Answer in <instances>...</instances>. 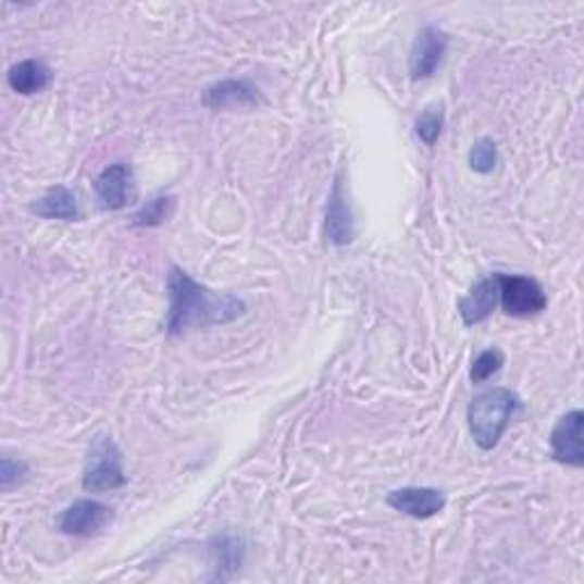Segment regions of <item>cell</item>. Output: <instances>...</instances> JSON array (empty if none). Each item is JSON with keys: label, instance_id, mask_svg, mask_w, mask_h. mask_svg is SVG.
<instances>
[{"label": "cell", "instance_id": "16", "mask_svg": "<svg viewBox=\"0 0 584 584\" xmlns=\"http://www.w3.org/2000/svg\"><path fill=\"white\" fill-rule=\"evenodd\" d=\"M176 208V199L170 195H158L151 201H147V206L142 210H137L133 215L131 224L133 226H142V228H156L160 224H165Z\"/></svg>", "mask_w": 584, "mask_h": 584}, {"label": "cell", "instance_id": "3", "mask_svg": "<svg viewBox=\"0 0 584 584\" xmlns=\"http://www.w3.org/2000/svg\"><path fill=\"white\" fill-rule=\"evenodd\" d=\"M126 484L122 450L110 436H97L87 450L83 488L87 494H105Z\"/></svg>", "mask_w": 584, "mask_h": 584}, {"label": "cell", "instance_id": "15", "mask_svg": "<svg viewBox=\"0 0 584 584\" xmlns=\"http://www.w3.org/2000/svg\"><path fill=\"white\" fill-rule=\"evenodd\" d=\"M210 557H213L215 577L224 580L240 569L243 557H245V544L240 536H233V534L215 536V539L210 542Z\"/></svg>", "mask_w": 584, "mask_h": 584}, {"label": "cell", "instance_id": "17", "mask_svg": "<svg viewBox=\"0 0 584 584\" xmlns=\"http://www.w3.org/2000/svg\"><path fill=\"white\" fill-rule=\"evenodd\" d=\"M443 124H446V112H443V105L434 103L423 110V114L415 120V135L423 139L427 147H434L443 133Z\"/></svg>", "mask_w": 584, "mask_h": 584}, {"label": "cell", "instance_id": "11", "mask_svg": "<svg viewBox=\"0 0 584 584\" xmlns=\"http://www.w3.org/2000/svg\"><path fill=\"white\" fill-rule=\"evenodd\" d=\"M498 274L500 272H494L488 274L484 278H480V282L471 288V293L461 297L459 301V315L463 320V324H480L484 322L490 313L496 311L498 301H500V282H498Z\"/></svg>", "mask_w": 584, "mask_h": 584}, {"label": "cell", "instance_id": "19", "mask_svg": "<svg viewBox=\"0 0 584 584\" xmlns=\"http://www.w3.org/2000/svg\"><path fill=\"white\" fill-rule=\"evenodd\" d=\"M502 365H505V355L500 352V349H496V347L484 349V352L473 361V368H471L473 384L488 382L490 377L498 375Z\"/></svg>", "mask_w": 584, "mask_h": 584}, {"label": "cell", "instance_id": "14", "mask_svg": "<svg viewBox=\"0 0 584 584\" xmlns=\"http://www.w3.org/2000/svg\"><path fill=\"white\" fill-rule=\"evenodd\" d=\"M53 72L41 60H23L8 72V85L21 97H33L51 85Z\"/></svg>", "mask_w": 584, "mask_h": 584}, {"label": "cell", "instance_id": "7", "mask_svg": "<svg viewBox=\"0 0 584 584\" xmlns=\"http://www.w3.org/2000/svg\"><path fill=\"white\" fill-rule=\"evenodd\" d=\"M582 425H584V413L580 409L569 411L557 420V425L552 427L550 434V450L555 461L573 465V469H582L584 465Z\"/></svg>", "mask_w": 584, "mask_h": 584}, {"label": "cell", "instance_id": "12", "mask_svg": "<svg viewBox=\"0 0 584 584\" xmlns=\"http://www.w3.org/2000/svg\"><path fill=\"white\" fill-rule=\"evenodd\" d=\"M259 89L247 80H222L210 85L203 95V103L210 110H236V108H256L261 105Z\"/></svg>", "mask_w": 584, "mask_h": 584}, {"label": "cell", "instance_id": "9", "mask_svg": "<svg viewBox=\"0 0 584 584\" xmlns=\"http://www.w3.org/2000/svg\"><path fill=\"white\" fill-rule=\"evenodd\" d=\"M386 502L395 511L405 513V517L425 521L443 511V507H446V494L432 486H405L390 490Z\"/></svg>", "mask_w": 584, "mask_h": 584}, {"label": "cell", "instance_id": "18", "mask_svg": "<svg viewBox=\"0 0 584 584\" xmlns=\"http://www.w3.org/2000/svg\"><path fill=\"white\" fill-rule=\"evenodd\" d=\"M469 162L473 172L477 174H490L498 167V147L490 137H482L473 145L469 153Z\"/></svg>", "mask_w": 584, "mask_h": 584}, {"label": "cell", "instance_id": "6", "mask_svg": "<svg viewBox=\"0 0 584 584\" xmlns=\"http://www.w3.org/2000/svg\"><path fill=\"white\" fill-rule=\"evenodd\" d=\"M448 53V35L436 26H425L418 33L409 55V74L413 80H427L436 74Z\"/></svg>", "mask_w": 584, "mask_h": 584}, {"label": "cell", "instance_id": "8", "mask_svg": "<svg viewBox=\"0 0 584 584\" xmlns=\"http://www.w3.org/2000/svg\"><path fill=\"white\" fill-rule=\"evenodd\" d=\"M95 195L103 210H122L135 201V176L126 162H114L95 181Z\"/></svg>", "mask_w": 584, "mask_h": 584}, {"label": "cell", "instance_id": "20", "mask_svg": "<svg viewBox=\"0 0 584 584\" xmlns=\"http://www.w3.org/2000/svg\"><path fill=\"white\" fill-rule=\"evenodd\" d=\"M30 475V465L23 459H14L12 455L3 457V463H0V486L10 490L12 486L21 484Z\"/></svg>", "mask_w": 584, "mask_h": 584}, {"label": "cell", "instance_id": "2", "mask_svg": "<svg viewBox=\"0 0 584 584\" xmlns=\"http://www.w3.org/2000/svg\"><path fill=\"white\" fill-rule=\"evenodd\" d=\"M521 407V397L509 388H488L475 395L469 405V430L482 450H494L513 413Z\"/></svg>", "mask_w": 584, "mask_h": 584}, {"label": "cell", "instance_id": "1", "mask_svg": "<svg viewBox=\"0 0 584 584\" xmlns=\"http://www.w3.org/2000/svg\"><path fill=\"white\" fill-rule=\"evenodd\" d=\"M170 290V313H167V334L181 336L197 326L226 324L245 313V301L236 295H220L197 284L195 278L181 270L172 268L167 276Z\"/></svg>", "mask_w": 584, "mask_h": 584}, {"label": "cell", "instance_id": "13", "mask_svg": "<svg viewBox=\"0 0 584 584\" xmlns=\"http://www.w3.org/2000/svg\"><path fill=\"white\" fill-rule=\"evenodd\" d=\"M30 213L44 220H62V222H76L83 215L76 192L64 188V185L51 188L35 203H30Z\"/></svg>", "mask_w": 584, "mask_h": 584}, {"label": "cell", "instance_id": "10", "mask_svg": "<svg viewBox=\"0 0 584 584\" xmlns=\"http://www.w3.org/2000/svg\"><path fill=\"white\" fill-rule=\"evenodd\" d=\"M324 233L326 240L334 247H345L355 240L357 226H355V213L352 206L347 201L343 174L336 176L334 188L330 195V203H326V220H324Z\"/></svg>", "mask_w": 584, "mask_h": 584}, {"label": "cell", "instance_id": "4", "mask_svg": "<svg viewBox=\"0 0 584 584\" xmlns=\"http://www.w3.org/2000/svg\"><path fill=\"white\" fill-rule=\"evenodd\" d=\"M500 282V307L511 318H532L546 311L548 295L544 286L532 276L498 274Z\"/></svg>", "mask_w": 584, "mask_h": 584}, {"label": "cell", "instance_id": "5", "mask_svg": "<svg viewBox=\"0 0 584 584\" xmlns=\"http://www.w3.org/2000/svg\"><path fill=\"white\" fill-rule=\"evenodd\" d=\"M114 519L112 507L99 500H76L69 505L58 519V530L66 536H95Z\"/></svg>", "mask_w": 584, "mask_h": 584}]
</instances>
